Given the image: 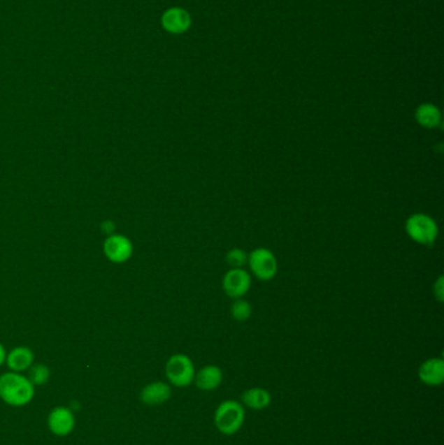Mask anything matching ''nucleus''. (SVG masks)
I'll list each match as a JSON object with an SVG mask.
<instances>
[{
	"instance_id": "obj_1",
	"label": "nucleus",
	"mask_w": 444,
	"mask_h": 445,
	"mask_svg": "<svg viewBox=\"0 0 444 445\" xmlns=\"http://www.w3.org/2000/svg\"><path fill=\"white\" fill-rule=\"evenodd\" d=\"M36 387L20 372L0 375V398L10 407H25L34 397Z\"/></svg>"
},
{
	"instance_id": "obj_2",
	"label": "nucleus",
	"mask_w": 444,
	"mask_h": 445,
	"mask_svg": "<svg viewBox=\"0 0 444 445\" xmlns=\"http://www.w3.org/2000/svg\"><path fill=\"white\" fill-rule=\"evenodd\" d=\"M245 422V407L235 400H226L217 405L214 413V425L222 435L237 434Z\"/></svg>"
},
{
	"instance_id": "obj_3",
	"label": "nucleus",
	"mask_w": 444,
	"mask_h": 445,
	"mask_svg": "<svg viewBox=\"0 0 444 445\" xmlns=\"http://www.w3.org/2000/svg\"><path fill=\"white\" fill-rule=\"evenodd\" d=\"M406 231V235L415 242L424 247L433 245L439 235V228L436 221L431 217L422 212H417L408 218Z\"/></svg>"
},
{
	"instance_id": "obj_4",
	"label": "nucleus",
	"mask_w": 444,
	"mask_h": 445,
	"mask_svg": "<svg viewBox=\"0 0 444 445\" xmlns=\"http://www.w3.org/2000/svg\"><path fill=\"white\" fill-rule=\"evenodd\" d=\"M166 377L171 386L178 388H187L193 384L196 377V367L193 360L187 354L176 353L171 356L166 363Z\"/></svg>"
},
{
	"instance_id": "obj_5",
	"label": "nucleus",
	"mask_w": 444,
	"mask_h": 445,
	"mask_svg": "<svg viewBox=\"0 0 444 445\" xmlns=\"http://www.w3.org/2000/svg\"><path fill=\"white\" fill-rule=\"evenodd\" d=\"M248 265L259 280L268 282L278 272V259L274 253L266 247H258L248 256Z\"/></svg>"
},
{
	"instance_id": "obj_6",
	"label": "nucleus",
	"mask_w": 444,
	"mask_h": 445,
	"mask_svg": "<svg viewBox=\"0 0 444 445\" xmlns=\"http://www.w3.org/2000/svg\"><path fill=\"white\" fill-rule=\"evenodd\" d=\"M103 253L106 258L113 263H125L133 256L132 241L124 235L113 233L104 240Z\"/></svg>"
},
{
	"instance_id": "obj_7",
	"label": "nucleus",
	"mask_w": 444,
	"mask_h": 445,
	"mask_svg": "<svg viewBox=\"0 0 444 445\" xmlns=\"http://www.w3.org/2000/svg\"><path fill=\"white\" fill-rule=\"evenodd\" d=\"M252 285V277L244 268H231L223 277V289L231 298H241L248 293Z\"/></svg>"
},
{
	"instance_id": "obj_8",
	"label": "nucleus",
	"mask_w": 444,
	"mask_h": 445,
	"mask_svg": "<svg viewBox=\"0 0 444 445\" xmlns=\"http://www.w3.org/2000/svg\"><path fill=\"white\" fill-rule=\"evenodd\" d=\"M192 25L189 12L180 7L169 8L162 16V27L171 34H182Z\"/></svg>"
},
{
	"instance_id": "obj_9",
	"label": "nucleus",
	"mask_w": 444,
	"mask_h": 445,
	"mask_svg": "<svg viewBox=\"0 0 444 445\" xmlns=\"http://www.w3.org/2000/svg\"><path fill=\"white\" fill-rule=\"evenodd\" d=\"M48 425L54 435L66 436L73 431L76 419L68 407H57L50 413Z\"/></svg>"
},
{
	"instance_id": "obj_10",
	"label": "nucleus",
	"mask_w": 444,
	"mask_h": 445,
	"mask_svg": "<svg viewBox=\"0 0 444 445\" xmlns=\"http://www.w3.org/2000/svg\"><path fill=\"white\" fill-rule=\"evenodd\" d=\"M418 379L427 387H439L444 381V360L441 357L429 358L418 369Z\"/></svg>"
},
{
	"instance_id": "obj_11",
	"label": "nucleus",
	"mask_w": 444,
	"mask_h": 445,
	"mask_svg": "<svg viewBox=\"0 0 444 445\" xmlns=\"http://www.w3.org/2000/svg\"><path fill=\"white\" fill-rule=\"evenodd\" d=\"M171 395H172V389L169 383L152 381L146 387H143L140 398L145 405L158 407L167 402L171 398Z\"/></svg>"
},
{
	"instance_id": "obj_12",
	"label": "nucleus",
	"mask_w": 444,
	"mask_h": 445,
	"mask_svg": "<svg viewBox=\"0 0 444 445\" xmlns=\"http://www.w3.org/2000/svg\"><path fill=\"white\" fill-rule=\"evenodd\" d=\"M223 381V371L215 365H208L196 371L194 384L197 388L205 392L217 389Z\"/></svg>"
},
{
	"instance_id": "obj_13",
	"label": "nucleus",
	"mask_w": 444,
	"mask_h": 445,
	"mask_svg": "<svg viewBox=\"0 0 444 445\" xmlns=\"http://www.w3.org/2000/svg\"><path fill=\"white\" fill-rule=\"evenodd\" d=\"M271 393L261 387L246 389L241 396V404L252 410H265L271 405Z\"/></svg>"
},
{
	"instance_id": "obj_14",
	"label": "nucleus",
	"mask_w": 444,
	"mask_h": 445,
	"mask_svg": "<svg viewBox=\"0 0 444 445\" xmlns=\"http://www.w3.org/2000/svg\"><path fill=\"white\" fill-rule=\"evenodd\" d=\"M6 362L13 372H22L33 366L34 353L28 346H17L7 354Z\"/></svg>"
},
{
	"instance_id": "obj_15",
	"label": "nucleus",
	"mask_w": 444,
	"mask_h": 445,
	"mask_svg": "<svg viewBox=\"0 0 444 445\" xmlns=\"http://www.w3.org/2000/svg\"><path fill=\"white\" fill-rule=\"evenodd\" d=\"M416 122L425 129H435L442 123L441 110L433 103L418 105L416 110Z\"/></svg>"
},
{
	"instance_id": "obj_16",
	"label": "nucleus",
	"mask_w": 444,
	"mask_h": 445,
	"mask_svg": "<svg viewBox=\"0 0 444 445\" xmlns=\"http://www.w3.org/2000/svg\"><path fill=\"white\" fill-rule=\"evenodd\" d=\"M231 315L235 321L238 322H245L250 315H252V306L250 303L243 300V298H236V301L232 303L231 306Z\"/></svg>"
},
{
	"instance_id": "obj_17",
	"label": "nucleus",
	"mask_w": 444,
	"mask_h": 445,
	"mask_svg": "<svg viewBox=\"0 0 444 445\" xmlns=\"http://www.w3.org/2000/svg\"><path fill=\"white\" fill-rule=\"evenodd\" d=\"M50 369H48L46 365H33L30 369H29V380L33 383V386H43L48 383L50 379Z\"/></svg>"
},
{
	"instance_id": "obj_18",
	"label": "nucleus",
	"mask_w": 444,
	"mask_h": 445,
	"mask_svg": "<svg viewBox=\"0 0 444 445\" xmlns=\"http://www.w3.org/2000/svg\"><path fill=\"white\" fill-rule=\"evenodd\" d=\"M226 262L231 268H243L248 263V254L243 249L235 247L228 251Z\"/></svg>"
},
{
	"instance_id": "obj_19",
	"label": "nucleus",
	"mask_w": 444,
	"mask_h": 445,
	"mask_svg": "<svg viewBox=\"0 0 444 445\" xmlns=\"http://www.w3.org/2000/svg\"><path fill=\"white\" fill-rule=\"evenodd\" d=\"M434 296L435 298L439 301V302H443L444 301V279L443 276H441L436 283L434 284Z\"/></svg>"
},
{
	"instance_id": "obj_20",
	"label": "nucleus",
	"mask_w": 444,
	"mask_h": 445,
	"mask_svg": "<svg viewBox=\"0 0 444 445\" xmlns=\"http://www.w3.org/2000/svg\"><path fill=\"white\" fill-rule=\"evenodd\" d=\"M101 229H102V232L106 233V235H113L115 233V224L114 221H111V220H104L103 223H102V226H101Z\"/></svg>"
},
{
	"instance_id": "obj_21",
	"label": "nucleus",
	"mask_w": 444,
	"mask_h": 445,
	"mask_svg": "<svg viewBox=\"0 0 444 445\" xmlns=\"http://www.w3.org/2000/svg\"><path fill=\"white\" fill-rule=\"evenodd\" d=\"M6 358H7V351L4 349V346L0 344V366L6 362Z\"/></svg>"
}]
</instances>
